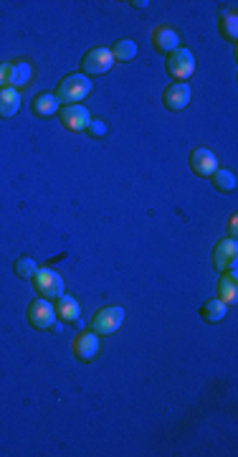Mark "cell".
Wrapping results in <instances>:
<instances>
[{"mask_svg": "<svg viewBox=\"0 0 238 457\" xmlns=\"http://www.w3.org/2000/svg\"><path fill=\"white\" fill-rule=\"evenodd\" d=\"M91 92V82L89 77H84V74H72V77H66L64 82L59 84V90H56V100L61 102V107L66 104H81V100Z\"/></svg>", "mask_w": 238, "mask_h": 457, "instance_id": "cell-1", "label": "cell"}, {"mask_svg": "<svg viewBox=\"0 0 238 457\" xmlns=\"http://www.w3.org/2000/svg\"><path fill=\"white\" fill-rule=\"evenodd\" d=\"M33 287H36L38 297H46V300H56V297H61L66 290L61 274L48 267L36 269V274H33Z\"/></svg>", "mask_w": 238, "mask_h": 457, "instance_id": "cell-2", "label": "cell"}, {"mask_svg": "<svg viewBox=\"0 0 238 457\" xmlns=\"http://www.w3.org/2000/svg\"><path fill=\"white\" fill-rule=\"evenodd\" d=\"M167 74L175 79V82H185V79H191L193 72H196V56H193L191 48L180 46L178 51L167 56Z\"/></svg>", "mask_w": 238, "mask_h": 457, "instance_id": "cell-3", "label": "cell"}, {"mask_svg": "<svg viewBox=\"0 0 238 457\" xmlns=\"http://www.w3.org/2000/svg\"><path fill=\"white\" fill-rule=\"evenodd\" d=\"M112 66H114L112 51L96 46L81 59V74L84 77H101V74H107Z\"/></svg>", "mask_w": 238, "mask_h": 457, "instance_id": "cell-4", "label": "cell"}, {"mask_svg": "<svg viewBox=\"0 0 238 457\" xmlns=\"http://www.w3.org/2000/svg\"><path fill=\"white\" fill-rule=\"evenodd\" d=\"M122 323H125V310L122 308H101L91 318V330L96 335H112L122 328Z\"/></svg>", "mask_w": 238, "mask_h": 457, "instance_id": "cell-5", "label": "cell"}, {"mask_svg": "<svg viewBox=\"0 0 238 457\" xmlns=\"http://www.w3.org/2000/svg\"><path fill=\"white\" fill-rule=\"evenodd\" d=\"M28 323L36 330H48V328L56 323V308L51 305V300L46 297H36L33 303L28 305Z\"/></svg>", "mask_w": 238, "mask_h": 457, "instance_id": "cell-6", "label": "cell"}, {"mask_svg": "<svg viewBox=\"0 0 238 457\" xmlns=\"http://www.w3.org/2000/svg\"><path fill=\"white\" fill-rule=\"evenodd\" d=\"M59 112H61V125L69 132H86V127H89L91 122L89 109L84 107V104H66Z\"/></svg>", "mask_w": 238, "mask_h": 457, "instance_id": "cell-7", "label": "cell"}, {"mask_svg": "<svg viewBox=\"0 0 238 457\" xmlns=\"http://www.w3.org/2000/svg\"><path fill=\"white\" fill-rule=\"evenodd\" d=\"M236 259H238V244L236 239H220L218 244H215L213 249V264L218 272H231V269H236Z\"/></svg>", "mask_w": 238, "mask_h": 457, "instance_id": "cell-8", "label": "cell"}, {"mask_svg": "<svg viewBox=\"0 0 238 457\" xmlns=\"http://www.w3.org/2000/svg\"><path fill=\"white\" fill-rule=\"evenodd\" d=\"M99 353H101V340L94 330L79 333L76 338H74V356H76L79 361L89 363V361H94Z\"/></svg>", "mask_w": 238, "mask_h": 457, "instance_id": "cell-9", "label": "cell"}, {"mask_svg": "<svg viewBox=\"0 0 238 457\" xmlns=\"http://www.w3.org/2000/svg\"><path fill=\"white\" fill-rule=\"evenodd\" d=\"M191 97H193V92H191V87L185 82H175V84H170L165 90V95H162V102H165V107L170 109V112H183L188 104H191Z\"/></svg>", "mask_w": 238, "mask_h": 457, "instance_id": "cell-10", "label": "cell"}, {"mask_svg": "<svg viewBox=\"0 0 238 457\" xmlns=\"http://www.w3.org/2000/svg\"><path fill=\"white\" fill-rule=\"evenodd\" d=\"M191 168L196 176H200V178H210V176L218 171V158H215L213 150L196 148L191 153Z\"/></svg>", "mask_w": 238, "mask_h": 457, "instance_id": "cell-11", "label": "cell"}, {"mask_svg": "<svg viewBox=\"0 0 238 457\" xmlns=\"http://www.w3.org/2000/svg\"><path fill=\"white\" fill-rule=\"evenodd\" d=\"M152 43H155V48L162 51V54H173V51L180 48V33L175 28H170V26H160V28H155V33H152Z\"/></svg>", "mask_w": 238, "mask_h": 457, "instance_id": "cell-12", "label": "cell"}, {"mask_svg": "<svg viewBox=\"0 0 238 457\" xmlns=\"http://www.w3.org/2000/svg\"><path fill=\"white\" fill-rule=\"evenodd\" d=\"M56 318H61V323H79L81 321V308H79V300L72 295H61L56 297Z\"/></svg>", "mask_w": 238, "mask_h": 457, "instance_id": "cell-13", "label": "cell"}, {"mask_svg": "<svg viewBox=\"0 0 238 457\" xmlns=\"http://www.w3.org/2000/svg\"><path fill=\"white\" fill-rule=\"evenodd\" d=\"M21 109V92L16 87H0V117L11 119Z\"/></svg>", "mask_w": 238, "mask_h": 457, "instance_id": "cell-14", "label": "cell"}, {"mask_svg": "<svg viewBox=\"0 0 238 457\" xmlns=\"http://www.w3.org/2000/svg\"><path fill=\"white\" fill-rule=\"evenodd\" d=\"M238 297V277L236 269L231 272H220V282H218V300H223L226 305H233Z\"/></svg>", "mask_w": 238, "mask_h": 457, "instance_id": "cell-15", "label": "cell"}, {"mask_svg": "<svg viewBox=\"0 0 238 457\" xmlns=\"http://www.w3.org/2000/svg\"><path fill=\"white\" fill-rule=\"evenodd\" d=\"M61 109V102L56 100V95H38L36 100H33V114L36 117H54V114H59Z\"/></svg>", "mask_w": 238, "mask_h": 457, "instance_id": "cell-16", "label": "cell"}, {"mask_svg": "<svg viewBox=\"0 0 238 457\" xmlns=\"http://www.w3.org/2000/svg\"><path fill=\"white\" fill-rule=\"evenodd\" d=\"M226 315H228V305L223 303V300H218V297H215V300H208V303L200 308V318L205 323H220Z\"/></svg>", "mask_w": 238, "mask_h": 457, "instance_id": "cell-17", "label": "cell"}, {"mask_svg": "<svg viewBox=\"0 0 238 457\" xmlns=\"http://www.w3.org/2000/svg\"><path fill=\"white\" fill-rule=\"evenodd\" d=\"M109 51H112L114 61H132L135 56H137V43L132 41V38H119Z\"/></svg>", "mask_w": 238, "mask_h": 457, "instance_id": "cell-18", "label": "cell"}, {"mask_svg": "<svg viewBox=\"0 0 238 457\" xmlns=\"http://www.w3.org/2000/svg\"><path fill=\"white\" fill-rule=\"evenodd\" d=\"M210 178H213V186L220 193H233L236 190V173L228 171V168H218Z\"/></svg>", "mask_w": 238, "mask_h": 457, "instance_id": "cell-19", "label": "cell"}, {"mask_svg": "<svg viewBox=\"0 0 238 457\" xmlns=\"http://www.w3.org/2000/svg\"><path fill=\"white\" fill-rule=\"evenodd\" d=\"M30 77H33V72H30L28 64H11V79H8V87H23V84L30 82Z\"/></svg>", "mask_w": 238, "mask_h": 457, "instance_id": "cell-20", "label": "cell"}, {"mask_svg": "<svg viewBox=\"0 0 238 457\" xmlns=\"http://www.w3.org/2000/svg\"><path fill=\"white\" fill-rule=\"evenodd\" d=\"M220 33L228 38V41H236L238 38V18H236V13H223L220 16Z\"/></svg>", "mask_w": 238, "mask_h": 457, "instance_id": "cell-21", "label": "cell"}, {"mask_svg": "<svg viewBox=\"0 0 238 457\" xmlns=\"http://www.w3.org/2000/svg\"><path fill=\"white\" fill-rule=\"evenodd\" d=\"M36 269H38L36 259H30V257H21V259L16 262V274H18L21 279H33Z\"/></svg>", "mask_w": 238, "mask_h": 457, "instance_id": "cell-22", "label": "cell"}, {"mask_svg": "<svg viewBox=\"0 0 238 457\" xmlns=\"http://www.w3.org/2000/svg\"><path fill=\"white\" fill-rule=\"evenodd\" d=\"M86 132H89L91 137H104V135H107V122H101V119H91L89 127H86Z\"/></svg>", "mask_w": 238, "mask_h": 457, "instance_id": "cell-23", "label": "cell"}, {"mask_svg": "<svg viewBox=\"0 0 238 457\" xmlns=\"http://www.w3.org/2000/svg\"><path fill=\"white\" fill-rule=\"evenodd\" d=\"M11 79V64H0V87H8Z\"/></svg>", "mask_w": 238, "mask_h": 457, "instance_id": "cell-24", "label": "cell"}, {"mask_svg": "<svg viewBox=\"0 0 238 457\" xmlns=\"http://www.w3.org/2000/svg\"><path fill=\"white\" fill-rule=\"evenodd\" d=\"M132 6H135V8H147L149 3H147V0H135V3H132Z\"/></svg>", "mask_w": 238, "mask_h": 457, "instance_id": "cell-25", "label": "cell"}, {"mask_svg": "<svg viewBox=\"0 0 238 457\" xmlns=\"http://www.w3.org/2000/svg\"><path fill=\"white\" fill-rule=\"evenodd\" d=\"M231 239H236V216L231 219Z\"/></svg>", "mask_w": 238, "mask_h": 457, "instance_id": "cell-26", "label": "cell"}]
</instances>
